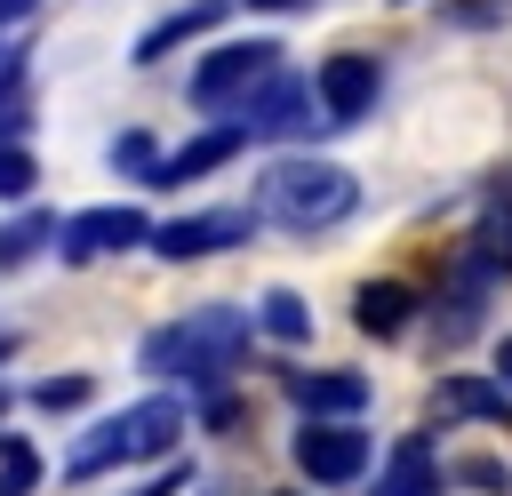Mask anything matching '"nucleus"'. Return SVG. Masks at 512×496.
Returning <instances> with one entry per match:
<instances>
[{"mask_svg": "<svg viewBox=\"0 0 512 496\" xmlns=\"http://www.w3.org/2000/svg\"><path fill=\"white\" fill-rule=\"evenodd\" d=\"M360 208V176L344 168V160H320V152H288V160H272L264 176H256V216H272V224H288V232H328V224H344Z\"/></svg>", "mask_w": 512, "mask_h": 496, "instance_id": "nucleus-1", "label": "nucleus"}, {"mask_svg": "<svg viewBox=\"0 0 512 496\" xmlns=\"http://www.w3.org/2000/svg\"><path fill=\"white\" fill-rule=\"evenodd\" d=\"M248 344V312L240 304H200L184 320H160L144 344H136V368L152 376H184V384H216Z\"/></svg>", "mask_w": 512, "mask_h": 496, "instance_id": "nucleus-2", "label": "nucleus"}, {"mask_svg": "<svg viewBox=\"0 0 512 496\" xmlns=\"http://www.w3.org/2000/svg\"><path fill=\"white\" fill-rule=\"evenodd\" d=\"M176 432H184V400H176V392H152V400L120 408V416L88 424V432L72 440L64 472H72V480H96V472H112V464H144V456H168V448H176Z\"/></svg>", "mask_w": 512, "mask_h": 496, "instance_id": "nucleus-3", "label": "nucleus"}, {"mask_svg": "<svg viewBox=\"0 0 512 496\" xmlns=\"http://www.w3.org/2000/svg\"><path fill=\"white\" fill-rule=\"evenodd\" d=\"M272 72H280V48H272V40H224V48L200 56V72H192V104H200V112H232V104H248Z\"/></svg>", "mask_w": 512, "mask_h": 496, "instance_id": "nucleus-4", "label": "nucleus"}, {"mask_svg": "<svg viewBox=\"0 0 512 496\" xmlns=\"http://www.w3.org/2000/svg\"><path fill=\"white\" fill-rule=\"evenodd\" d=\"M256 240V208H200V216H176V224H152V256L168 264H192V256H216V248H240Z\"/></svg>", "mask_w": 512, "mask_h": 496, "instance_id": "nucleus-5", "label": "nucleus"}, {"mask_svg": "<svg viewBox=\"0 0 512 496\" xmlns=\"http://www.w3.org/2000/svg\"><path fill=\"white\" fill-rule=\"evenodd\" d=\"M296 472L312 488H344L368 472V432L360 424H304L296 432Z\"/></svg>", "mask_w": 512, "mask_h": 496, "instance_id": "nucleus-6", "label": "nucleus"}, {"mask_svg": "<svg viewBox=\"0 0 512 496\" xmlns=\"http://www.w3.org/2000/svg\"><path fill=\"white\" fill-rule=\"evenodd\" d=\"M144 240H152V216H144V208H80V216L56 232V256H64V264H88V256L144 248Z\"/></svg>", "mask_w": 512, "mask_h": 496, "instance_id": "nucleus-7", "label": "nucleus"}, {"mask_svg": "<svg viewBox=\"0 0 512 496\" xmlns=\"http://www.w3.org/2000/svg\"><path fill=\"white\" fill-rule=\"evenodd\" d=\"M288 400H296L312 424H360L368 376H352V368H288Z\"/></svg>", "mask_w": 512, "mask_h": 496, "instance_id": "nucleus-8", "label": "nucleus"}, {"mask_svg": "<svg viewBox=\"0 0 512 496\" xmlns=\"http://www.w3.org/2000/svg\"><path fill=\"white\" fill-rule=\"evenodd\" d=\"M312 120V80H296V72H272L248 104H240V136H288V128H304Z\"/></svg>", "mask_w": 512, "mask_h": 496, "instance_id": "nucleus-9", "label": "nucleus"}, {"mask_svg": "<svg viewBox=\"0 0 512 496\" xmlns=\"http://www.w3.org/2000/svg\"><path fill=\"white\" fill-rule=\"evenodd\" d=\"M376 88H384V72H376V56H360V48H344V56L320 64V104H328L336 120H360V112L376 104Z\"/></svg>", "mask_w": 512, "mask_h": 496, "instance_id": "nucleus-10", "label": "nucleus"}, {"mask_svg": "<svg viewBox=\"0 0 512 496\" xmlns=\"http://www.w3.org/2000/svg\"><path fill=\"white\" fill-rule=\"evenodd\" d=\"M248 136L232 128V120H216L208 136H192V144H176V152H160V176L152 184H192V176H208V168H224L232 152H240Z\"/></svg>", "mask_w": 512, "mask_h": 496, "instance_id": "nucleus-11", "label": "nucleus"}, {"mask_svg": "<svg viewBox=\"0 0 512 496\" xmlns=\"http://www.w3.org/2000/svg\"><path fill=\"white\" fill-rule=\"evenodd\" d=\"M432 488H440V456H432L424 432H408V440L384 456V472H376L368 496H432Z\"/></svg>", "mask_w": 512, "mask_h": 496, "instance_id": "nucleus-12", "label": "nucleus"}, {"mask_svg": "<svg viewBox=\"0 0 512 496\" xmlns=\"http://www.w3.org/2000/svg\"><path fill=\"white\" fill-rule=\"evenodd\" d=\"M432 408H440V416L512 424V392H504V384H480V376H440V384H432Z\"/></svg>", "mask_w": 512, "mask_h": 496, "instance_id": "nucleus-13", "label": "nucleus"}, {"mask_svg": "<svg viewBox=\"0 0 512 496\" xmlns=\"http://www.w3.org/2000/svg\"><path fill=\"white\" fill-rule=\"evenodd\" d=\"M464 264H472L480 280H496V272H512V200H496V208H480V224H472V248H464Z\"/></svg>", "mask_w": 512, "mask_h": 496, "instance_id": "nucleus-14", "label": "nucleus"}, {"mask_svg": "<svg viewBox=\"0 0 512 496\" xmlns=\"http://www.w3.org/2000/svg\"><path fill=\"white\" fill-rule=\"evenodd\" d=\"M216 16H224V0H192L184 16H160V24H152V32L136 40V64H160V56L176 48V40H192V32H208Z\"/></svg>", "mask_w": 512, "mask_h": 496, "instance_id": "nucleus-15", "label": "nucleus"}, {"mask_svg": "<svg viewBox=\"0 0 512 496\" xmlns=\"http://www.w3.org/2000/svg\"><path fill=\"white\" fill-rule=\"evenodd\" d=\"M408 304H416V296H408L400 280H368V288L352 296V320H360L368 336H392V328L408 320Z\"/></svg>", "mask_w": 512, "mask_h": 496, "instance_id": "nucleus-16", "label": "nucleus"}, {"mask_svg": "<svg viewBox=\"0 0 512 496\" xmlns=\"http://www.w3.org/2000/svg\"><path fill=\"white\" fill-rule=\"evenodd\" d=\"M56 216H16V224H0V272L8 264H24V256H40V248H56Z\"/></svg>", "mask_w": 512, "mask_h": 496, "instance_id": "nucleus-17", "label": "nucleus"}, {"mask_svg": "<svg viewBox=\"0 0 512 496\" xmlns=\"http://www.w3.org/2000/svg\"><path fill=\"white\" fill-rule=\"evenodd\" d=\"M264 336H280V344H304L312 336V312L296 304V288H264Z\"/></svg>", "mask_w": 512, "mask_h": 496, "instance_id": "nucleus-18", "label": "nucleus"}, {"mask_svg": "<svg viewBox=\"0 0 512 496\" xmlns=\"http://www.w3.org/2000/svg\"><path fill=\"white\" fill-rule=\"evenodd\" d=\"M40 488V448L32 440H0V496H32Z\"/></svg>", "mask_w": 512, "mask_h": 496, "instance_id": "nucleus-19", "label": "nucleus"}, {"mask_svg": "<svg viewBox=\"0 0 512 496\" xmlns=\"http://www.w3.org/2000/svg\"><path fill=\"white\" fill-rule=\"evenodd\" d=\"M40 184V168H32V152L24 144H0V200H24Z\"/></svg>", "mask_w": 512, "mask_h": 496, "instance_id": "nucleus-20", "label": "nucleus"}, {"mask_svg": "<svg viewBox=\"0 0 512 496\" xmlns=\"http://www.w3.org/2000/svg\"><path fill=\"white\" fill-rule=\"evenodd\" d=\"M112 160H120V168H128V176H144V184H152V176H160V152H152V136H136V128H128V136H120V144H112Z\"/></svg>", "mask_w": 512, "mask_h": 496, "instance_id": "nucleus-21", "label": "nucleus"}, {"mask_svg": "<svg viewBox=\"0 0 512 496\" xmlns=\"http://www.w3.org/2000/svg\"><path fill=\"white\" fill-rule=\"evenodd\" d=\"M32 400L56 416V408H80L88 400V376H48V384H32Z\"/></svg>", "mask_w": 512, "mask_h": 496, "instance_id": "nucleus-22", "label": "nucleus"}, {"mask_svg": "<svg viewBox=\"0 0 512 496\" xmlns=\"http://www.w3.org/2000/svg\"><path fill=\"white\" fill-rule=\"evenodd\" d=\"M456 472H464V480H472V488H496V496H504V472H496V464H488V456H472V464H456Z\"/></svg>", "mask_w": 512, "mask_h": 496, "instance_id": "nucleus-23", "label": "nucleus"}, {"mask_svg": "<svg viewBox=\"0 0 512 496\" xmlns=\"http://www.w3.org/2000/svg\"><path fill=\"white\" fill-rule=\"evenodd\" d=\"M496 368H504V384H512V336H504V352H496Z\"/></svg>", "mask_w": 512, "mask_h": 496, "instance_id": "nucleus-24", "label": "nucleus"}, {"mask_svg": "<svg viewBox=\"0 0 512 496\" xmlns=\"http://www.w3.org/2000/svg\"><path fill=\"white\" fill-rule=\"evenodd\" d=\"M248 8H304V0H248Z\"/></svg>", "mask_w": 512, "mask_h": 496, "instance_id": "nucleus-25", "label": "nucleus"}, {"mask_svg": "<svg viewBox=\"0 0 512 496\" xmlns=\"http://www.w3.org/2000/svg\"><path fill=\"white\" fill-rule=\"evenodd\" d=\"M168 488H176V480H160V488H144V496H168Z\"/></svg>", "mask_w": 512, "mask_h": 496, "instance_id": "nucleus-26", "label": "nucleus"}, {"mask_svg": "<svg viewBox=\"0 0 512 496\" xmlns=\"http://www.w3.org/2000/svg\"><path fill=\"white\" fill-rule=\"evenodd\" d=\"M0 360H8V328H0Z\"/></svg>", "mask_w": 512, "mask_h": 496, "instance_id": "nucleus-27", "label": "nucleus"}, {"mask_svg": "<svg viewBox=\"0 0 512 496\" xmlns=\"http://www.w3.org/2000/svg\"><path fill=\"white\" fill-rule=\"evenodd\" d=\"M0 8H24V0H0Z\"/></svg>", "mask_w": 512, "mask_h": 496, "instance_id": "nucleus-28", "label": "nucleus"}, {"mask_svg": "<svg viewBox=\"0 0 512 496\" xmlns=\"http://www.w3.org/2000/svg\"><path fill=\"white\" fill-rule=\"evenodd\" d=\"M0 408H8V392H0Z\"/></svg>", "mask_w": 512, "mask_h": 496, "instance_id": "nucleus-29", "label": "nucleus"}, {"mask_svg": "<svg viewBox=\"0 0 512 496\" xmlns=\"http://www.w3.org/2000/svg\"><path fill=\"white\" fill-rule=\"evenodd\" d=\"M0 16H8V8H0Z\"/></svg>", "mask_w": 512, "mask_h": 496, "instance_id": "nucleus-30", "label": "nucleus"}]
</instances>
